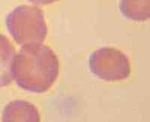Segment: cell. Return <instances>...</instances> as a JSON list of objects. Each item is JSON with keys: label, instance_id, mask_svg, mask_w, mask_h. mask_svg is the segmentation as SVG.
Wrapping results in <instances>:
<instances>
[{"label": "cell", "instance_id": "6da1fadb", "mask_svg": "<svg viewBox=\"0 0 150 122\" xmlns=\"http://www.w3.org/2000/svg\"><path fill=\"white\" fill-rule=\"evenodd\" d=\"M59 72L58 57L42 44L22 47L12 64V76L23 89L33 93L47 92Z\"/></svg>", "mask_w": 150, "mask_h": 122}, {"label": "cell", "instance_id": "7a4b0ae2", "mask_svg": "<svg viewBox=\"0 0 150 122\" xmlns=\"http://www.w3.org/2000/svg\"><path fill=\"white\" fill-rule=\"evenodd\" d=\"M6 24L14 41L22 47L42 44L47 35L44 13L35 6L17 7L7 17Z\"/></svg>", "mask_w": 150, "mask_h": 122}, {"label": "cell", "instance_id": "3957f363", "mask_svg": "<svg viewBox=\"0 0 150 122\" xmlns=\"http://www.w3.org/2000/svg\"><path fill=\"white\" fill-rule=\"evenodd\" d=\"M89 68L96 76L108 82L125 80L131 73V65L126 55L109 47L100 48L91 55Z\"/></svg>", "mask_w": 150, "mask_h": 122}, {"label": "cell", "instance_id": "277c9868", "mask_svg": "<svg viewBox=\"0 0 150 122\" xmlns=\"http://www.w3.org/2000/svg\"><path fill=\"white\" fill-rule=\"evenodd\" d=\"M2 122H41V117L35 106L26 100H17L5 107Z\"/></svg>", "mask_w": 150, "mask_h": 122}, {"label": "cell", "instance_id": "5b68a950", "mask_svg": "<svg viewBox=\"0 0 150 122\" xmlns=\"http://www.w3.org/2000/svg\"><path fill=\"white\" fill-rule=\"evenodd\" d=\"M15 49L7 37L0 35V88L11 84Z\"/></svg>", "mask_w": 150, "mask_h": 122}, {"label": "cell", "instance_id": "8992f818", "mask_svg": "<svg viewBox=\"0 0 150 122\" xmlns=\"http://www.w3.org/2000/svg\"><path fill=\"white\" fill-rule=\"evenodd\" d=\"M120 9L125 17L134 21L150 19V0H121Z\"/></svg>", "mask_w": 150, "mask_h": 122}, {"label": "cell", "instance_id": "52a82bcc", "mask_svg": "<svg viewBox=\"0 0 150 122\" xmlns=\"http://www.w3.org/2000/svg\"><path fill=\"white\" fill-rule=\"evenodd\" d=\"M29 1L38 5H45L54 3V2L59 1V0H29Z\"/></svg>", "mask_w": 150, "mask_h": 122}]
</instances>
